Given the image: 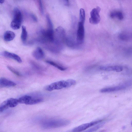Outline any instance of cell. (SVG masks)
Masks as SVG:
<instances>
[{
	"mask_svg": "<svg viewBox=\"0 0 132 132\" xmlns=\"http://www.w3.org/2000/svg\"><path fill=\"white\" fill-rule=\"evenodd\" d=\"M15 37V34L13 31L7 30L4 33L3 38L5 41L9 42L12 40Z\"/></svg>",
	"mask_w": 132,
	"mask_h": 132,
	"instance_id": "obj_14",
	"label": "cell"
},
{
	"mask_svg": "<svg viewBox=\"0 0 132 132\" xmlns=\"http://www.w3.org/2000/svg\"><path fill=\"white\" fill-rule=\"evenodd\" d=\"M100 70L106 71H114L117 72L122 71L123 69L121 66L114 65L111 66H104L100 67Z\"/></svg>",
	"mask_w": 132,
	"mask_h": 132,
	"instance_id": "obj_13",
	"label": "cell"
},
{
	"mask_svg": "<svg viewBox=\"0 0 132 132\" xmlns=\"http://www.w3.org/2000/svg\"><path fill=\"white\" fill-rule=\"evenodd\" d=\"M30 16L32 20L35 22H37V19L36 16L34 14H30Z\"/></svg>",
	"mask_w": 132,
	"mask_h": 132,
	"instance_id": "obj_26",
	"label": "cell"
},
{
	"mask_svg": "<svg viewBox=\"0 0 132 132\" xmlns=\"http://www.w3.org/2000/svg\"><path fill=\"white\" fill-rule=\"evenodd\" d=\"M101 9L98 6L93 9L90 12V17L89 19L90 23L93 24L98 23L100 20L99 13Z\"/></svg>",
	"mask_w": 132,
	"mask_h": 132,
	"instance_id": "obj_8",
	"label": "cell"
},
{
	"mask_svg": "<svg viewBox=\"0 0 132 132\" xmlns=\"http://www.w3.org/2000/svg\"><path fill=\"white\" fill-rule=\"evenodd\" d=\"M119 38L124 41L128 40L130 38L132 37V35H129L127 33L123 32L120 34L119 36Z\"/></svg>",
	"mask_w": 132,
	"mask_h": 132,
	"instance_id": "obj_20",
	"label": "cell"
},
{
	"mask_svg": "<svg viewBox=\"0 0 132 132\" xmlns=\"http://www.w3.org/2000/svg\"><path fill=\"white\" fill-rule=\"evenodd\" d=\"M131 85V82H126L115 87L102 88L100 90V92L101 93H108L118 91L125 89Z\"/></svg>",
	"mask_w": 132,
	"mask_h": 132,
	"instance_id": "obj_7",
	"label": "cell"
},
{
	"mask_svg": "<svg viewBox=\"0 0 132 132\" xmlns=\"http://www.w3.org/2000/svg\"><path fill=\"white\" fill-rule=\"evenodd\" d=\"M27 32L25 26H23L22 27V32L21 35V38L23 42H25L27 37Z\"/></svg>",
	"mask_w": 132,
	"mask_h": 132,
	"instance_id": "obj_18",
	"label": "cell"
},
{
	"mask_svg": "<svg viewBox=\"0 0 132 132\" xmlns=\"http://www.w3.org/2000/svg\"><path fill=\"white\" fill-rule=\"evenodd\" d=\"M48 123L45 124V128H56L68 125L70 123L69 120L65 119H54L48 121Z\"/></svg>",
	"mask_w": 132,
	"mask_h": 132,
	"instance_id": "obj_4",
	"label": "cell"
},
{
	"mask_svg": "<svg viewBox=\"0 0 132 132\" xmlns=\"http://www.w3.org/2000/svg\"><path fill=\"white\" fill-rule=\"evenodd\" d=\"M5 0H0V3L1 4H3V3L4 2Z\"/></svg>",
	"mask_w": 132,
	"mask_h": 132,
	"instance_id": "obj_28",
	"label": "cell"
},
{
	"mask_svg": "<svg viewBox=\"0 0 132 132\" xmlns=\"http://www.w3.org/2000/svg\"><path fill=\"white\" fill-rule=\"evenodd\" d=\"M16 85V84L14 82L5 78L2 77L0 79L1 87H13L15 86Z\"/></svg>",
	"mask_w": 132,
	"mask_h": 132,
	"instance_id": "obj_12",
	"label": "cell"
},
{
	"mask_svg": "<svg viewBox=\"0 0 132 132\" xmlns=\"http://www.w3.org/2000/svg\"><path fill=\"white\" fill-rule=\"evenodd\" d=\"M18 100L14 98H9L4 101L0 106V112H3L9 108H13L19 103Z\"/></svg>",
	"mask_w": 132,
	"mask_h": 132,
	"instance_id": "obj_5",
	"label": "cell"
},
{
	"mask_svg": "<svg viewBox=\"0 0 132 132\" xmlns=\"http://www.w3.org/2000/svg\"><path fill=\"white\" fill-rule=\"evenodd\" d=\"M84 22L79 21L78 23L77 34V41L78 44H82L84 41L85 36Z\"/></svg>",
	"mask_w": 132,
	"mask_h": 132,
	"instance_id": "obj_6",
	"label": "cell"
},
{
	"mask_svg": "<svg viewBox=\"0 0 132 132\" xmlns=\"http://www.w3.org/2000/svg\"><path fill=\"white\" fill-rule=\"evenodd\" d=\"M1 55L5 57L13 59L19 63L22 62L20 57L18 55L6 51H4L1 53Z\"/></svg>",
	"mask_w": 132,
	"mask_h": 132,
	"instance_id": "obj_10",
	"label": "cell"
},
{
	"mask_svg": "<svg viewBox=\"0 0 132 132\" xmlns=\"http://www.w3.org/2000/svg\"><path fill=\"white\" fill-rule=\"evenodd\" d=\"M110 16L112 18H117L120 20H122L123 18L122 13L119 11H114L110 13Z\"/></svg>",
	"mask_w": 132,
	"mask_h": 132,
	"instance_id": "obj_16",
	"label": "cell"
},
{
	"mask_svg": "<svg viewBox=\"0 0 132 132\" xmlns=\"http://www.w3.org/2000/svg\"><path fill=\"white\" fill-rule=\"evenodd\" d=\"M64 4L67 6L69 5V0H62Z\"/></svg>",
	"mask_w": 132,
	"mask_h": 132,
	"instance_id": "obj_27",
	"label": "cell"
},
{
	"mask_svg": "<svg viewBox=\"0 0 132 132\" xmlns=\"http://www.w3.org/2000/svg\"><path fill=\"white\" fill-rule=\"evenodd\" d=\"M65 38V32L64 29L60 26L55 29L54 39L53 43L59 48L61 47Z\"/></svg>",
	"mask_w": 132,
	"mask_h": 132,
	"instance_id": "obj_2",
	"label": "cell"
},
{
	"mask_svg": "<svg viewBox=\"0 0 132 132\" xmlns=\"http://www.w3.org/2000/svg\"><path fill=\"white\" fill-rule=\"evenodd\" d=\"M7 67L8 69L14 75L18 76H21V75L20 73L12 67L9 65H8L7 66Z\"/></svg>",
	"mask_w": 132,
	"mask_h": 132,
	"instance_id": "obj_24",
	"label": "cell"
},
{
	"mask_svg": "<svg viewBox=\"0 0 132 132\" xmlns=\"http://www.w3.org/2000/svg\"><path fill=\"white\" fill-rule=\"evenodd\" d=\"M102 121V120H98L90 123L83 124L74 128L72 129V131L74 132L81 131L86 130L93 126L96 125Z\"/></svg>",
	"mask_w": 132,
	"mask_h": 132,
	"instance_id": "obj_9",
	"label": "cell"
},
{
	"mask_svg": "<svg viewBox=\"0 0 132 132\" xmlns=\"http://www.w3.org/2000/svg\"><path fill=\"white\" fill-rule=\"evenodd\" d=\"M76 82L75 80L69 79L66 80H61L53 83L47 86L46 90L51 91L55 90H59L64 88H67L75 85Z\"/></svg>",
	"mask_w": 132,
	"mask_h": 132,
	"instance_id": "obj_1",
	"label": "cell"
},
{
	"mask_svg": "<svg viewBox=\"0 0 132 132\" xmlns=\"http://www.w3.org/2000/svg\"><path fill=\"white\" fill-rule=\"evenodd\" d=\"M131 126H132V121L131 122Z\"/></svg>",
	"mask_w": 132,
	"mask_h": 132,
	"instance_id": "obj_29",
	"label": "cell"
},
{
	"mask_svg": "<svg viewBox=\"0 0 132 132\" xmlns=\"http://www.w3.org/2000/svg\"><path fill=\"white\" fill-rule=\"evenodd\" d=\"M46 62L61 71H64L67 69V68L57 63L51 61L47 60L46 61Z\"/></svg>",
	"mask_w": 132,
	"mask_h": 132,
	"instance_id": "obj_17",
	"label": "cell"
},
{
	"mask_svg": "<svg viewBox=\"0 0 132 132\" xmlns=\"http://www.w3.org/2000/svg\"><path fill=\"white\" fill-rule=\"evenodd\" d=\"M105 122H101L93 127L91 128L86 131V132H93L95 131L102 127L104 125Z\"/></svg>",
	"mask_w": 132,
	"mask_h": 132,
	"instance_id": "obj_19",
	"label": "cell"
},
{
	"mask_svg": "<svg viewBox=\"0 0 132 132\" xmlns=\"http://www.w3.org/2000/svg\"><path fill=\"white\" fill-rule=\"evenodd\" d=\"M46 20L48 26V29H53V26L50 17L48 15L46 16Z\"/></svg>",
	"mask_w": 132,
	"mask_h": 132,
	"instance_id": "obj_23",
	"label": "cell"
},
{
	"mask_svg": "<svg viewBox=\"0 0 132 132\" xmlns=\"http://www.w3.org/2000/svg\"><path fill=\"white\" fill-rule=\"evenodd\" d=\"M85 12L84 10L83 9H81L80 10L79 21L85 22Z\"/></svg>",
	"mask_w": 132,
	"mask_h": 132,
	"instance_id": "obj_21",
	"label": "cell"
},
{
	"mask_svg": "<svg viewBox=\"0 0 132 132\" xmlns=\"http://www.w3.org/2000/svg\"><path fill=\"white\" fill-rule=\"evenodd\" d=\"M43 101V99L41 98H32L29 103L28 104L31 105L40 103Z\"/></svg>",
	"mask_w": 132,
	"mask_h": 132,
	"instance_id": "obj_22",
	"label": "cell"
},
{
	"mask_svg": "<svg viewBox=\"0 0 132 132\" xmlns=\"http://www.w3.org/2000/svg\"><path fill=\"white\" fill-rule=\"evenodd\" d=\"M39 10L42 14L44 13V9L42 0H38Z\"/></svg>",
	"mask_w": 132,
	"mask_h": 132,
	"instance_id": "obj_25",
	"label": "cell"
},
{
	"mask_svg": "<svg viewBox=\"0 0 132 132\" xmlns=\"http://www.w3.org/2000/svg\"><path fill=\"white\" fill-rule=\"evenodd\" d=\"M32 54L33 56L38 60H40L42 59L45 56V54L43 51L39 47H37L33 51Z\"/></svg>",
	"mask_w": 132,
	"mask_h": 132,
	"instance_id": "obj_11",
	"label": "cell"
},
{
	"mask_svg": "<svg viewBox=\"0 0 132 132\" xmlns=\"http://www.w3.org/2000/svg\"><path fill=\"white\" fill-rule=\"evenodd\" d=\"M32 97L28 95H25L20 97L18 100L19 103L28 105Z\"/></svg>",
	"mask_w": 132,
	"mask_h": 132,
	"instance_id": "obj_15",
	"label": "cell"
},
{
	"mask_svg": "<svg viewBox=\"0 0 132 132\" xmlns=\"http://www.w3.org/2000/svg\"><path fill=\"white\" fill-rule=\"evenodd\" d=\"M13 18L11 22L10 26L14 30L19 29L22 21V15L20 10L17 8H15L13 11Z\"/></svg>",
	"mask_w": 132,
	"mask_h": 132,
	"instance_id": "obj_3",
	"label": "cell"
}]
</instances>
